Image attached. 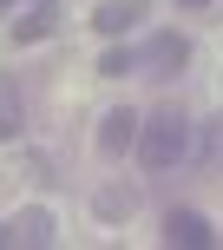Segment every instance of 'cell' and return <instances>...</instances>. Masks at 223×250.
<instances>
[{"label":"cell","instance_id":"1","mask_svg":"<svg viewBox=\"0 0 223 250\" xmlns=\"http://www.w3.org/2000/svg\"><path fill=\"white\" fill-rule=\"evenodd\" d=\"M190 151H197V125L177 112V105H164V112H151L138 125V158H145V171H171Z\"/></svg>","mask_w":223,"mask_h":250},{"label":"cell","instance_id":"2","mask_svg":"<svg viewBox=\"0 0 223 250\" xmlns=\"http://www.w3.org/2000/svg\"><path fill=\"white\" fill-rule=\"evenodd\" d=\"M184 60H190V40H184V33H158L145 53H138V73H151V79H171Z\"/></svg>","mask_w":223,"mask_h":250},{"label":"cell","instance_id":"3","mask_svg":"<svg viewBox=\"0 0 223 250\" xmlns=\"http://www.w3.org/2000/svg\"><path fill=\"white\" fill-rule=\"evenodd\" d=\"M164 237L184 244V250H210L217 230H210V217H197V211H171V217H164Z\"/></svg>","mask_w":223,"mask_h":250},{"label":"cell","instance_id":"4","mask_svg":"<svg viewBox=\"0 0 223 250\" xmlns=\"http://www.w3.org/2000/svg\"><path fill=\"white\" fill-rule=\"evenodd\" d=\"M138 125H145V119L118 105V112H105V119H99V145H105V151H125V145H138Z\"/></svg>","mask_w":223,"mask_h":250},{"label":"cell","instance_id":"5","mask_svg":"<svg viewBox=\"0 0 223 250\" xmlns=\"http://www.w3.org/2000/svg\"><path fill=\"white\" fill-rule=\"evenodd\" d=\"M131 20H145V0H105V7L92 13V26H99V33H125Z\"/></svg>","mask_w":223,"mask_h":250},{"label":"cell","instance_id":"6","mask_svg":"<svg viewBox=\"0 0 223 250\" xmlns=\"http://www.w3.org/2000/svg\"><path fill=\"white\" fill-rule=\"evenodd\" d=\"M197 165H204V171H223V112L197 132Z\"/></svg>","mask_w":223,"mask_h":250},{"label":"cell","instance_id":"7","mask_svg":"<svg viewBox=\"0 0 223 250\" xmlns=\"http://www.w3.org/2000/svg\"><path fill=\"white\" fill-rule=\"evenodd\" d=\"M13 244H53V217H46V211H20Z\"/></svg>","mask_w":223,"mask_h":250},{"label":"cell","instance_id":"8","mask_svg":"<svg viewBox=\"0 0 223 250\" xmlns=\"http://www.w3.org/2000/svg\"><path fill=\"white\" fill-rule=\"evenodd\" d=\"M20 132V92H13V79H0V138Z\"/></svg>","mask_w":223,"mask_h":250},{"label":"cell","instance_id":"9","mask_svg":"<svg viewBox=\"0 0 223 250\" xmlns=\"http://www.w3.org/2000/svg\"><path fill=\"white\" fill-rule=\"evenodd\" d=\"M99 73H105V79H125V73H138V53H131V46H125V53H105V60H99Z\"/></svg>","mask_w":223,"mask_h":250},{"label":"cell","instance_id":"10","mask_svg":"<svg viewBox=\"0 0 223 250\" xmlns=\"http://www.w3.org/2000/svg\"><path fill=\"white\" fill-rule=\"evenodd\" d=\"M131 204H138V191H105V198H99V217H131Z\"/></svg>","mask_w":223,"mask_h":250},{"label":"cell","instance_id":"11","mask_svg":"<svg viewBox=\"0 0 223 250\" xmlns=\"http://www.w3.org/2000/svg\"><path fill=\"white\" fill-rule=\"evenodd\" d=\"M46 26H53V13H26V20H20V40H39Z\"/></svg>","mask_w":223,"mask_h":250},{"label":"cell","instance_id":"12","mask_svg":"<svg viewBox=\"0 0 223 250\" xmlns=\"http://www.w3.org/2000/svg\"><path fill=\"white\" fill-rule=\"evenodd\" d=\"M26 13H53V0H33V7H26Z\"/></svg>","mask_w":223,"mask_h":250},{"label":"cell","instance_id":"13","mask_svg":"<svg viewBox=\"0 0 223 250\" xmlns=\"http://www.w3.org/2000/svg\"><path fill=\"white\" fill-rule=\"evenodd\" d=\"M177 7H210V0H177Z\"/></svg>","mask_w":223,"mask_h":250},{"label":"cell","instance_id":"14","mask_svg":"<svg viewBox=\"0 0 223 250\" xmlns=\"http://www.w3.org/2000/svg\"><path fill=\"white\" fill-rule=\"evenodd\" d=\"M7 237H13V230H7V224H0V244H7Z\"/></svg>","mask_w":223,"mask_h":250},{"label":"cell","instance_id":"15","mask_svg":"<svg viewBox=\"0 0 223 250\" xmlns=\"http://www.w3.org/2000/svg\"><path fill=\"white\" fill-rule=\"evenodd\" d=\"M0 7H7V0H0Z\"/></svg>","mask_w":223,"mask_h":250}]
</instances>
